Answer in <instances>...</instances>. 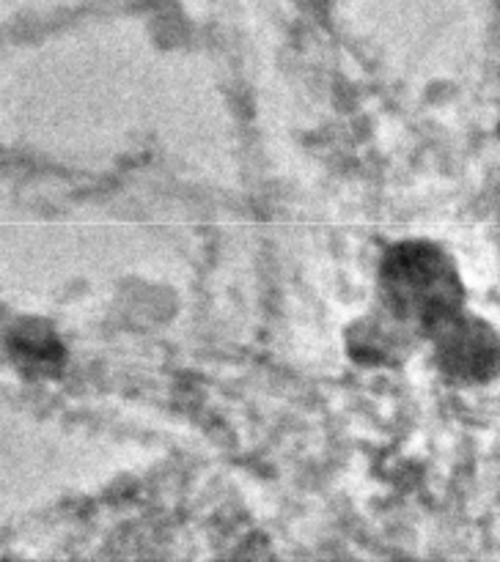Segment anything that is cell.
Here are the masks:
<instances>
[{"instance_id":"obj_1","label":"cell","mask_w":500,"mask_h":562,"mask_svg":"<svg viewBox=\"0 0 500 562\" xmlns=\"http://www.w3.org/2000/svg\"><path fill=\"white\" fill-rule=\"evenodd\" d=\"M382 289L390 311L426 333H437L459 316L462 283L448 256L434 245L410 241L393 247L382 263Z\"/></svg>"},{"instance_id":"obj_2","label":"cell","mask_w":500,"mask_h":562,"mask_svg":"<svg viewBox=\"0 0 500 562\" xmlns=\"http://www.w3.org/2000/svg\"><path fill=\"white\" fill-rule=\"evenodd\" d=\"M440 357L445 371L454 376L481 379L495 368V333H489L476 318L454 316L437 329Z\"/></svg>"}]
</instances>
